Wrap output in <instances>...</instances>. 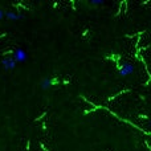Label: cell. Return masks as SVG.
Segmentation results:
<instances>
[{"label": "cell", "instance_id": "2", "mask_svg": "<svg viewBox=\"0 0 151 151\" xmlns=\"http://www.w3.org/2000/svg\"><path fill=\"white\" fill-rule=\"evenodd\" d=\"M13 58H15V61L16 63H24V61L27 60V53H25V50H23V49H16L15 50V53H13Z\"/></svg>", "mask_w": 151, "mask_h": 151}, {"label": "cell", "instance_id": "6", "mask_svg": "<svg viewBox=\"0 0 151 151\" xmlns=\"http://www.w3.org/2000/svg\"><path fill=\"white\" fill-rule=\"evenodd\" d=\"M91 5H102L104 4V1H96V0H93V1H90Z\"/></svg>", "mask_w": 151, "mask_h": 151}, {"label": "cell", "instance_id": "7", "mask_svg": "<svg viewBox=\"0 0 151 151\" xmlns=\"http://www.w3.org/2000/svg\"><path fill=\"white\" fill-rule=\"evenodd\" d=\"M4 17V12H3L1 9H0V21H1V19Z\"/></svg>", "mask_w": 151, "mask_h": 151}, {"label": "cell", "instance_id": "4", "mask_svg": "<svg viewBox=\"0 0 151 151\" xmlns=\"http://www.w3.org/2000/svg\"><path fill=\"white\" fill-rule=\"evenodd\" d=\"M5 16H7V19H8V20H11V21H16V20H19V19L21 17V16L19 15V13L12 12V11L7 12V13H5Z\"/></svg>", "mask_w": 151, "mask_h": 151}, {"label": "cell", "instance_id": "1", "mask_svg": "<svg viewBox=\"0 0 151 151\" xmlns=\"http://www.w3.org/2000/svg\"><path fill=\"white\" fill-rule=\"evenodd\" d=\"M133 72H134V65L133 64H130V63L123 64V65L121 66V69H119V74L122 76V77H127V76L133 74Z\"/></svg>", "mask_w": 151, "mask_h": 151}, {"label": "cell", "instance_id": "8", "mask_svg": "<svg viewBox=\"0 0 151 151\" xmlns=\"http://www.w3.org/2000/svg\"><path fill=\"white\" fill-rule=\"evenodd\" d=\"M150 126H151V122H150Z\"/></svg>", "mask_w": 151, "mask_h": 151}, {"label": "cell", "instance_id": "5", "mask_svg": "<svg viewBox=\"0 0 151 151\" xmlns=\"http://www.w3.org/2000/svg\"><path fill=\"white\" fill-rule=\"evenodd\" d=\"M40 86H41V89H44V90H48V89L52 86V81H50V78H44V80L40 82Z\"/></svg>", "mask_w": 151, "mask_h": 151}, {"label": "cell", "instance_id": "3", "mask_svg": "<svg viewBox=\"0 0 151 151\" xmlns=\"http://www.w3.org/2000/svg\"><path fill=\"white\" fill-rule=\"evenodd\" d=\"M16 65H17V63L15 61V58H5V60H3V68L5 69V70H12V69L16 68Z\"/></svg>", "mask_w": 151, "mask_h": 151}]
</instances>
